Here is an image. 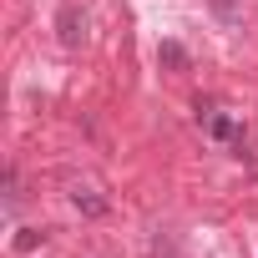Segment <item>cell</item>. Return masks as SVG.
Masks as SVG:
<instances>
[{
  "label": "cell",
  "instance_id": "2",
  "mask_svg": "<svg viewBox=\"0 0 258 258\" xmlns=\"http://www.w3.org/2000/svg\"><path fill=\"white\" fill-rule=\"evenodd\" d=\"M157 66H162V71H187L192 56H187L182 41H162V46H157Z\"/></svg>",
  "mask_w": 258,
  "mask_h": 258
},
{
  "label": "cell",
  "instance_id": "4",
  "mask_svg": "<svg viewBox=\"0 0 258 258\" xmlns=\"http://www.w3.org/2000/svg\"><path fill=\"white\" fill-rule=\"evenodd\" d=\"M208 132H213L218 142H233V137H238V121L223 116V111H213V116H208Z\"/></svg>",
  "mask_w": 258,
  "mask_h": 258
},
{
  "label": "cell",
  "instance_id": "3",
  "mask_svg": "<svg viewBox=\"0 0 258 258\" xmlns=\"http://www.w3.org/2000/svg\"><path fill=\"white\" fill-rule=\"evenodd\" d=\"M71 203H76L86 218H101V213H106V198H96L91 187H76V192H71Z\"/></svg>",
  "mask_w": 258,
  "mask_h": 258
},
{
  "label": "cell",
  "instance_id": "1",
  "mask_svg": "<svg viewBox=\"0 0 258 258\" xmlns=\"http://www.w3.org/2000/svg\"><path fill=\"white\" fill-rule=\"evenodd\" d=\"M56 31H61V46H71V51L86 46V11L66 0V6L56 11Z\"/></svg>",
  "mask_w": 258,
  "mask_h": 258
},
{
  "label": "cell",
  "instance_id": "5",
  "mask_svg": "<svg viewBox=\"0 0 258 258\" xmlns=\"http://www.w3.org/2000/svg\"><path fill=\"white\" fill-rule=\"evenodd\" d=\"M41 238H46L41 228H21V233H16V253H36V248H41Z\"/></svg>",
  "mask_w": 258,
  "mask_h": 258
}]
</instances>
